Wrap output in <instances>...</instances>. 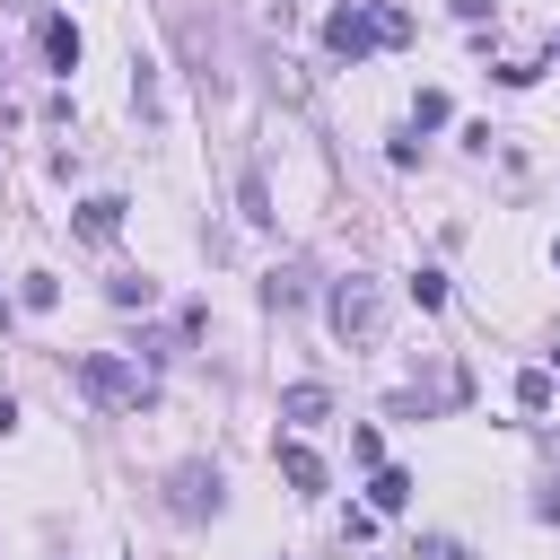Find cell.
<instances>
[{"label": "cell", "mask_w": 560, "mask_h": 560, "mask_svg": "<svg viewBox=\"0 0 560 560\" xmlns=\"http://www.w3.org/2000/svg\"><path fill=\"white\" fill-rule=\"evenodd\" d=\"M324 315H332V332H341L350 350H368V341L385 332V289H376L368 271H341L332 298H324Z\"/></svg>", "instance_id": "6da1fadb"}, {"label": "cell", "mask_w": 560, "mask_h": 560, "mask_svg": "<svg viewBox=\"0 0 560 560\" xmlns=\"http://www.w3.org/2000/svg\"><path fill=\"white\" fill-rule=\"evenodd\" d=\"M385 44V9H368V0H341L332 18H324V52L332 61H368Z\"/></svg>", "instance_id": "3957f363"}, {"label": "cell", "mask_w": 560, "mask_h": 560, "mask_svg": "<svg viewBox=\"0 0 560 560\" xmlns=\"http://www.w3.org/2000/svg\"><path fill=\"white\" fill-rule=\"evenodd\" d=\"M114 306H158V280H149V271H122V280H114Z\"/></svg>", "instance_id": "5bb4252c"}, {"label": "cell", "mask_w": 560, "mask_h": 560, "mask_svg": "<svg viewBox=\"0 0 560 560\" xmlns=\"http://www.w3.org/2000/svg\"><path fill=\"white\" fill-rule=\"evenodd\" d=\"M219 499H228L219 464H175V472H166V508H175V516H219Z\"/></svg>", "instance_id": "277c9868"}, {"label": "cell", "mask_w": 560, "mask_h": 560, "mask_svg": "<svg viewBox=\"0 0 560 560\" xmlns=\"http://www.w3.org/2000/svg\"><path fill=\"white\" fill-rule=\"evenodd\" d=\"M490 9H499V0H455V18H490Z\"/></svg>", "instance_id": "d6986e66"}, {"label": "cell", "mask_w": 560, "mask_h": 560, "mask_svg": "<svg viewBox=\"0 0 560 560\" xmlns=\"http://www.w3.org/2000/svg\"><path fill=\"white\" fill-rule=\"evenodd\" d=\"M79 385H88V402H105V411H140L158 385H149V368H131V359H114V350H88L79 359Z\"/></svg>", "instance_id": "7a4b0ae2"}, {"label": "cell", "mask_w": 560, "mask_h": 560, "mask_svg": "<svg viewBox=\"0 0 560 560\" xmlns=\"http://www.w3.org/2000/svg\"><path fill=\"white\" fill-rule=\"evenodd\" d=\"M420 560H472V551H464L455 534H420Z\"/></svg>", "instance_id": "ac0fdd59"}, {"label": "cell", "mask_w": 560, "mask_h": 560, "mask_svg": "<svg viewBox=\"0 0 560 560\" xmlns=\"http://www.w3.org/2000/svg\"><path fill=\"white\" fill-rule=\"evenodd\" d=\"M446 114H455V105H446V88H420V96H411V131H438Z\"/></svg>", "instance_id": "4fadbf2b"}, {"label": "cell", "mask_w": 560, "mask_h": 560, "mask_svg": "<svg viewBox=\"0 0 560 560\" xmlns=\"http://www.w3.org/2000/svg\"><path fill=\"white\" fill-rule=\"evenodd\" d=\"M262 298H271V306H306V271H298V262H280V271L262 280Z\"/></svg>", "instance_id": "7c38bea8"}, {"label": "cell", "mask_w": 560, "mask_h": 560, "mask_svg": "<svg viewBox=\"0 0 560 560\" xmlns=\"http://www.w3.org/2000/svg\"><path fill=\"white\" fill-rule=\"evenodd\" d=\"M411 298L420 306H446V271H411Z\"/></svg>", "instance_id": "e0dca14e"}, {"label": "cell", "mask_w": 560, "mask_h": 560, "mask_svg": "<svg viewBox=\"0 0 560 560\" xmlns=\"http://www.w3.org/2000/svg\"><path fill=\"white\" fill-rule=\"evenodd\" d=\"M79 236H88V245H114V236H122V201H114V192L79 201Z\"/></svg>", "instance_id": "8992f818"}, {"label": "cell", "mask_w": 560, "mask_h": 560, "mask_svg": "<svg viewBox=\"0 0 560 560\" xmlns=\"http://www.w3.org/2000/svg\"><path fill=\"white\" fill-rule=\"evenodd\" d=\"M131 105H140V122H158V114H166V96H158V61H149V52L131 61Z\"/></svg>", "instance_id": "8fae6325"}, {"label": "cell", "mask_w": 560, "mask_h": 560, "mask_svg": "<svg viewBox=\"0 0 560 560\" xmlns=\"http://www.w3.org/2000/svg\"><path fill=\"white\" fill-rule=\"evenodd\" d=\"M516 411H551V376H542V368L516 376Z\"/></svg>", "instance_id": "9a60e30c"}, {"label": "cell", "mask_w": 560, "mask_h": 560, "mask_svg": "<svg viewBox=\"0 0 560 560\" xmlns=\"http://www.w3.org/2000/svg\"><path fill=\"white\" fill-rule=\"evenodd\" d=\"M280 420L315 429V420H332V394H324V385H289V394H280Z\"/></svg>", "instance_id": "52a82bcc"}, {"label": "cell", "mask_w": 560, "mask_h": 560, "mask_svg": "<svg viewBox=\"0 0 560 560\" xmlns=\"http://www.w3.org/2000/svg\"><path fill=\"white\" fill-rule=\"evenodd\" d=\"M44 52H52V70H79V26H70L61 9L44 18Z\"/></svg>", "instance_id": "30bf717a"}, {"label": "cell", "mask_w": 560, "mask_h": 560, "mask_svg": "<svg viewBox=\"0 0 560 560\" xmlns=\"http://www.w3.org/2000/svg\"><path fill=\"white\" fill-rule=\"evenodd\" d=\"M236 210H245V228H271V184H262V166L236 175Z\"/></svg>", "instance_id": "9c48e42d"}, {"label": "cell", "mask_w": 560, "mask_h": 560, "mask_svg": "<svg viewBox=\"0 0 560 560\" xmlns=\"http://www.w3.org/2000/svg\"><path fill=\"white\" fill-rule=\"evenodd\" d=\"M280 481H289L298 499H324V490H332V472H324V455H315V446H298V438L280 446Z\"/></svg>", "instance_id": "5b68a950"}, {"label": "cell", "mask_w": 560, "mask_h": 560, "mask_svg": "<svg viewBox=\"0 0 560 560\" xmlns=\"http://www.w3.org/2000/svg\"><path fill=\"white\" fill-rule=\"evenodd\" d=\"M9 429H18V402H9V394H0V438H9Z\"/></svg>", "instance_id": "ffe728a7"}, {"label": "cell", "mask_w": 560, "mask_h": 560, "mask_svg": "<svg viewBox=\"0 0 560 560\" xmlns=\"http://www.w3.org/2000/svg\"><path fill=\"white\" fill-rule=\"evenodd\" d=\"M368 508H376V516L411 508V472H402V464H376V481H368Z\"/></svg>", "instance_id": "ba28073f"}, {"label": "cell", "mask_w": 560, "mask_h": 560, "mask_svg": "<svg viewBox=\"0 0 560 560\" xmlns=\"http://www.w3.org/2000/svg\"><path fill=\"white\" fill-rule=\"evenodd\" d=\"M18 298L44 315V306H61V280H52V271H26V289H18Z\"/></svg>", "instance_id": "2e32d148"}]
</instances>
